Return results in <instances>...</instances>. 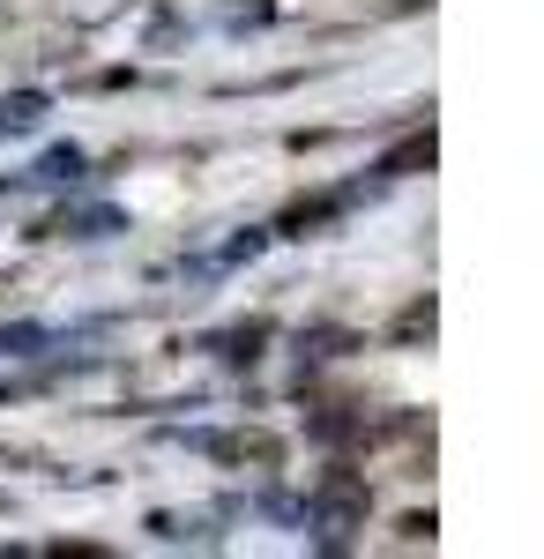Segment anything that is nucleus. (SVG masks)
<instances>
[{
    "mask_svg": "<svg viewBox=\"0 0 544 559\" xmlns=\"http://www.w3.org/2000/svg\"><path fill=\"white\" fill-rule=\"evenodd\" d=\"M0 8H8V0H0Z\"/></svg>",
    "mask_w": 544,
    "mask_h": 559,
    "instance_id": "f257e3e1",
    "label": "nucleus"
}]
</instances>
